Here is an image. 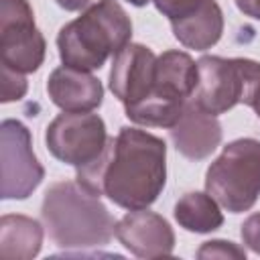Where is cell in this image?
Segmentation results:
<instances>
[{
	"label": "cell",
	"mask_w": 260,
	"mask_h": 260,
	"mask_svg": "<svg viewBox=\"0 0 260 260\" xmlns=\"http://www.w3.org/2000/svg\"><path fill=\"white\" fill-rule=\"evenodd\" d=\"M205 191L230 213L248 211L260 195V140L225 144L205 173Z\"/></svg>",
	"instance_id": "277c9868"
},
{
	"label": "cell",
	"mask_w": 260,
	"mask_h": 260,
	"mask_svg": "<svg viewBox=\"0 0 260 260\" xmlns=\"http://www.w3.org/2000/svg\"><path fill=\"white\" fill-rule=\"evenodd\" d=\"M197 85L189 100L207 114H225L242 102V71L238 59L205 55L197 61Z\"/></svg>",
	"instance_id": "ba28073f"
},
{
	"label": "cell",
	"mask_w": 260,
	"mask_h": 260,
	"mask_svg": "<svg viewBox=\"0 0 260 260\" xmlns=\"http://www.w3.org/2000/svg\"><path fill=\"white\" fill-rule=\"evenodd\" d=\"M51 102L63 112H91L102 106L104 87L89 71L61 65L51 71L47 81Z\"/></svg>",
	"instance_id": "7c38bea8"
},
{
	"label": "cell",
	"mask_w": 260,
	"mask_h": 260,
	"mask_svg": "<svg viewBox=\"0 0 260 260\" xmlns=\"http://www.w3.org/2000/svg\"><path fill=\"white\" fill-rule=\"evenodd\" d=\"M197 63L185 51H165L154 63V91L173 98L189 100L197 85Z\"/></svg>",
	"instance_id": "5bb4252c"
},
{
	"label": "cell",
	"mask_w": 260,
	"mask_h": 260,
	"mask_svg": "<svg viewBox=\"0 0 260 260\" xmlns=\"http://www.w3.org/2000/svg\"><path fill=\"white\" fill-rule=\"evenodd\" d=\"M47 53V43L35 24L28 0H0V61L18 71H37Z\"/></svg>",
	"instance_id": "5b68a950"
},
{
	"label": "cell",
	"mask_w": 260,
	"mask_h": 260,
	"mask_svg": "<svg viewBox=\"0 0 260 260\" xmlns=\"http://www.w3.org/2000/svg\"><path fill=\"white\" fill-rule=\"evenodd\" d=\"M197 258H201V260H211V258L244 260L246 258V250L240 248L234 242H228V240H209V242L201 244V248L197 250Z\"/></svg>",
	"instance_id": "d6986e66"
},
{
	"label": "cell",
	"mask_w": 260,
	"mask_h": 260,
	"mask_svg": "<svg viewBox=\"0 0 260 260\" xmlns=\"http://www.w3.org/2000/svg\"><path fill=\"white\" fill-rule=\"evenodd\" d=\"M171 140L183 156L191 160H201L219 146L221 124L217 116L207 114L197 104L187 100L179 122L171 128Z\"/></svg>",
	"instance_id": "8fae6325"
},
{
	"label": "cell",
	"mask_w": 260,
	"mask_h": 260,
	"mask_svg": "<svg viewBox=\"0 0 260 260\" xmlns=\"http://www.w3.org/2000/svg\"><path fill=\"white\" fill-rule=\"evenodd\" d=\"M156 10L162 12V16H167L171 22L179 20L187 14H191L203 0H152Z\"/></svg>",
	"instance_id": "44dd1931"
},
{
	"label": "cell",
	"mask_w": 260,
	"mask_h": 260,
	"mask_svg": "<svg viewBox=\"0 0 260 260\" xmlns=\"http://www.w3.org/2000/svg\"><path fill=\"white\" fill-rule=\"evenodd\" d=\"M45 179V169L32 152L30 130L18 120L0 126V197L26 199Z\"/></svg>",
	"instance_id": "8992f818"
},
{
	"label": "cell",
	"mask_w": 260,
	"mask_h": 260,
	"mask_svg": "<svg viewBox=\"0 0 260 260\" xmlns=\"http://www.w3.org/2000/svg\"><path fill=\"white\" fill-rule=\"evenodd\" d=\"M126 2H130L132 6H146V4L152 2V0H126Z\"/></svg>",
	"instance_id": "d4e9b609"
},
{
	"label": "cell",
	"mask_w": 260,
	"mask_h": 260,
	"mask_svg": "<svg viewBox=\"0 0 260 260\" xmlns=\"http://www.w3.org/2000/svg\"><path fill=\"white\" fill-rule=\"evenodd\" d=\"M242 71V102L260 118V63L254 59L236 57Z\"/></svg>",
	"instance_id": "ac0fdd59"
},
{
	"label": "cell",
	"mask_w": 260,
	"mask_h": 260,
	"mask_svg": "<svg viewBox=\"0 0 260 260\" xmlns=\"http://www.w3.org/2000/svg\"><path fill=\"white\" fill-rule=\"evenodd\" d=\"M240 12H244L246 16L260 20V0H236Z\"/></svg>",
	"instance_id": "603a6c76"
},
{
	"label": "cell",
	"mask_w": 260,
	"mask_h": 260,
	"mask_svg": "<svg viewBox=\"0 0 260 260\" xmlns=\"http://www.w3.org/2000/svg\"><path fill=\"white\" fill-rule=\"evenodd\" d=\"M154 63L156 55L140 43H130L118 55H114L110 69V89L124 104V108L144 100L152 91Z\"/></svg>",
	"instance_id": "30bf717a"
},
{
	"label": "cell",
	"mask_w": 260,
	"mask_h": 260,
	"mask_svg": "<svg viewBox=\"0 0 260 260\" xmlns=\"http://www.w3.org/2000/svg\"><path fill=\"white\" fill-rule=\"evenodd\" d=\"M175 219L177 223L195 234H209L223 223V213L219 209V203L205 191H191L185 193L175 203Z\"/></svg>",
	"instance_id": "2e32d148"
},
{
	"label": "cell",
	"mask_w": 260,
	"mask_h": 260,
	"mask_svg": "<svg viewBox=\"0 0 260 260\" xmlns=\"http://www.w3.org/2000/svg\"><path fill=\"white\" fill-rule=\"evenodd\" d=\"M41 217L59 248L106 246L116 236V221L108 207L77 181L53 183L45 191Z\"/></svg>",
	"instance_id": "7a4b0ae2"
},
{
	"label": "cell",
	"mask_w": 260,
	"mask_h": 260,
	"mask_svg": "<svg viewBox=\"0 0 260 260\" xmlns=\"http://www.w3.org/2000/svg\"><path fill=\"white\" fill-rule=\"evenodd\" d=\"M187 100H173L156 93L154 89L140 102L126 106V116L140 126H154V128H173L185 108Z\"/></svg>",
	"instance_id": "e0dca14e"
},
{
	"label": "cell",
	"mask_w": 260,
	"mask_h": 260,
	"mask_svg": "<svg viewBox=\"0 0 260 260\" xmlns=\"http://www.w3.org/2000/svg\"><path fill=\"white\" fill-rule=\"evenodd\" d=\"M116 238L138 258L171 256L175 250V232L169 221L146 209H132L116 221Z\"/></svg>",
	"instance_id": "9c48e42d"
},
{
	"label": "cell",
	"mask_w": 260,
	"mask_h": 260,
	"mask_svg": "<svg viewBox=\"0 0 260 260\" xmlns=\"http://www.w3.org/2000/svg\"><path fill=\"white\" fill-rule=\"evenodd\" d=\"M240 234H242V242L246 244V248L260 254V211L246 217V221L242 223Z\"/></svg>",
	"instance_id": "7402d4cb"
},
{
	"label": "cell",
	"mask_w": 260,
	"mask_h": 260,
	"mask_svg": "<svg viewBox=\"0 0 260 260\" xmlns=\"http://www.w3.org/2000/svg\"><path fill=\"white\" fill-rule=\"evenodd\" d=\"M45 142L57 160L79 169L100 156L108 142V132L98 114L63 112L47 126Z\"/></svg>",
	"instance_id": "52a82bcc"
},
{
	"label": "cell",
	"mask_w": 260,
	"mask_h": 260,
	"mask_svg": "<svg viewBox=\"0 0 260 260\" xmlns=\"http://www.w3.org/2000/svg\"><path fill=\"white\" fill-rule=\"evenodd\" d=\"M75 181L128 211L146 209L167 183V144L146 130L124 126L98 158L77 169Z\"/></svg>",
	"instance_id": "6da1fadb"
},
{
	"label": "cell",
	"mask_w": 260,
	"mask_h": 260,
	"mask_svg": "<svg viewBox=\"0 0 260 260\" xmlns=\"http://www.w3.org/2000/svg\"><path fill=\"white\" fill-rule=\"evenodd\" d=\"M43 246V225L20 213L0 219V256L6 260H30Z\"/></svg>",
	"instance_id": "9a60e30c"
},
{
	"label": "cell",
	"mask_w": 260,
	"mask_h": 260,
	"mask_svg": "<svg viewBox=\"0 0 260 260\" xmlns=\"http://www.w3.org/2000/svg\"><path fill=\"white\" fill-rule=\"evenodd\" d=\"M132 39V22L116 0H98L89 4L81 16L61 26L57 49L63 65L93 71L108 57L118 55Z\"/></svg>",
	"instance_id": "3957f363"
},
{
	"label": "cell",
	"mask_w": 260,
	"mask_h": 260,
	"mask_svg": "<svg viewBox=\"0 0 260 260\" xmlns=\"http://www.w3.org/2000/svg\"><path fill=\"white\" fill-rule=\"evenodd\" d=\"M26 87H28V83H26L24 73H18V71L2 65V98H0L2 104L16 102V100L24 98Z\"/></svg>",
	"instance_id": "ffe728a7"
},
{
	"label": "cell",
	"mask_w": 260,
	"mask_h": 260,
	"mask_svg": "<svg viewBox=\"0 0 260 260\" xmlns=\"http://www.w3.org/2000/svg\"><path fill=\"white\" fill-rule=\"evenodd\" d=\"M55 2H57L63 10H67V12H75V10H83V8H87L91 0H55Z\"/></svg>",
	"instance_id": "cb8c5ba5"
},
{
	"label": "cell",
	"mask_w": 260,
	"mask_h": 260,
	"mask_svg": "<svg viewBox=\"0 0 260 260\" xmlns=\"http://www.w3.org/2000/svg\"><path fill=\"white\" fill-rule=\"evenodd\" d=\"M173 35L175 39L195 51L211 49L223 32V12L215 0H203L191 14L173 20Z\"/></svg>",
	"instance_id": "4fadbf2b"
}]
</instances>
